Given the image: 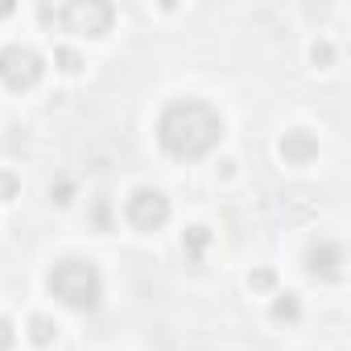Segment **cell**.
<instances>
[{
    "instance_id": "obj_1",
    "label": "cell",
    "mask_w": 351,
    "mask_h": 351,
    "mask_svg": "<svg viewBox=\"0 0 351 351\" xmlns=\"http://www.w3.org/2000/svg\"><path fill=\"white\" fill-rule=\"evenodd\" d=\"M223 136V120L211 104L203 99H178V104H169L157 120V141L169 157H178V161H199L207 157Z\"/></svg>"
},
{
    "instance_id": "obj_2",
    "label": "cell",
    "mask_w": 351,
    "mask_h": 351,
    "mask_svg": "<svg viewBox=\"0 0 351 351\" xmlns=\"http://www.w3.org/2000/svg\"><path fill=\"white\" fill-rule=\"evenodd\" d=\"M50 293L71 310H91L104 293V277L91 261H58L50 269Z\"/></svg>"
},
{
    "instance_id": "obj_3",
    "label": "cell",
    "mask_w": 351,
    "mask_h": 351,
    "mask_svg": "<svg viewBox=\"0 0 351 351\" xmlns=\"http://www.w3.org/2000/svg\"><path fill=\"white\" fill-rule=\"evenodd\" d=\"M42 17L58 21L66 34H83V38H104L112 29V5H104V0H71V5L62 9H42Z\"/></svg>"
},
{
    "instance_id": "obj_4",
    "label": "cell",
    "mask_w": 351,
    "mask_h": 351,
    "mask_svg": "<svg viewBox=\"0 0 351 351\" xmlns=\"http://www.w3.org/2000/svg\"><path fill=\"white\" fill-rule=\"evenodd\" d=\"M42 79V58L29 46H5L0 50V83L13 91H29Z\"/></svg>"
},
{
    "instance_id": "obj_5",
    "label": "cell",
    "mask_w": 351,
    "mask_h": 351,
    "mask_svg": "<svg viewBox=\"0 0 351 351\" xmlns=\"http://www.w3.org/2000/svg\"><path fill=\"white\" fill-rule=\"evenodd\" d=\"M124 215H128V223H132L136 232H157V228H165V219H169V199H165L161 191L141 186V191L128 195Z\"/></svg>"
},
{
    "instance_id": "obj_6",
    "label": "cell",
    "mask_w": 351,
    "mask_h": 351,
    "mask_svg": "<svg viewBox=\"0 0 351 351\" xmlns=\"http://www.w3.org/2000/svg\"><path fill=\"white\" fill-rule=\"evenodd\" d=\"M306 269H310V277H318V281H343V248L330 244V240L314 244V248L306 252Z\"/></svg>"
},
{
    "instance_id": "obj_7",
    "label": "cell",
    "mask_w": 351,
    "mask_h": 351,
    "mask_svg": "<svg viewBox=\"0 0 351 351\" xmlns=\"http://www.w3.org/2000/svg\"><path fill=\"white\" fill-rule=\"evenodd\" d=\"M281 157H285L289 165H310V161L318 157V136L306 132V128L285 132V136H281Z\"/></svg>"
},
{
    "instance_id": "obj_8",
    "label": "cell",
    "mask_w": 351,
    "mask_h": 351,
    "mask_svg": "<svg viewBox=\"0 0 351 351\" xmlns=\"http://www.w3.org/2000/svg\"><path fill=\"white\" fill-rule=\"evenodd\" d=\"M207 244H211V232H207V228H191V232L182 236V248H186V256H191V261H199Z\"/></svg>"
},
{
    "instance_id": "obj_9",
    "label": "cell",
    "mask_w": 351,
    "mask_h": 351,
    "mask_svg": "<svg viewBox=\"0 0 351 351\" xmlns=\"http://www.w3.org/2000/svg\"><path fill=\"white\" fill-rule=\"evenodd\" d=\"M29 330H34V343H42V347H46V343L54 339V322H50V318H42V314H38V318L29 322Z\"/></svg>"
},
{
    "instance_id": "obj_10",
    "label": "cell",
    "mask_w": 351,
    "mask_h": 351,
    "mask_svg": "<svg viewBox=\"0 0 351 351\" xmlns=\"http://www.w3.org/2000/svg\"><path fill=\"white\" fill-rule=\"evenodd\" d=\"M273 318H277V322H285V318H298V298H293V293H285V298L273 306Z\"/></svg>"
},
{
    "instance_id": "obj_11",
    "label": "cell",
    "mask_w": 351,
    "mask_h": 351,
    "mask_svg": "<svg viewBox=\"0 0 351 351\" xmlns=\"http://www.w3.org/2000/svg\"><path fill=\"white\" fill-rule=\"evenodd\" d=\"M54 58H58V62H62V71H66V75H75V71H79V66H83V62H79V54H75V50H58V54H54Z\"/></svg>"
},
{
    "instance_id": "obj_12",
    "label": "cell",
    "mask_w": 351,
    "mask_h": 351,
    "mask_svg": "<svg viewBox=\"0 0 351 351\" xmlns=\"http://www.w3.org/2000/svg\"><path fill=\"white\" fill-rule=\"evenodd\" d=\"M0 199H17V178H13V173H0Z\"/></svg>"
},
{
    "instance_id": "obj_13",
    "label": "cell",
    "mask_w": 351,
    "mask_h": 351,
    "mask_svg": "<svg viewBox=\"0 0 351 351\" xmlns=\"http://www.w3.org/2000/svg\"><path fill=\"white\" fill-rule=\"evenodd\" d=\"M310 58H314V66H330V58H335V50H330V46L322 42V46H314V50H310Z\"/></svg>"
},
{
    "instance_id": "obj_14",
    "label": "cell",
    "mask_w": 351,
    "mask_h": 351,
    "mask_svg": "<svg viewBox=\"0 0 351 351\" xmlns=\"http://www.w3.org/2000/svg\"><path fill=\"white\" fill-rule=\"evenodd\" d=\"M248 285H252V289H269V285H273V273H269V269H261V273H252V277H248Z\"/></svg>"
},
{
    "instance_id": "obj_15",
    "label": "cell",
    "mask_w": 351,
    "mask_h": 351,
    "mask_svg": "<svg viewBox=\"0 0 351 351\" xmlns=\"http://www.w3.org/2000/svg\"><path fill=\"white\" fill-rule=\"evenodd\" d=\"M13 347V326H9V318H0V351H9Z\"/></svg>"
},
{
    "instance_id": "obj_16",
    "label": "cell",
    "mask_w": 351,
    "mask_h": 351,
    "mask_svg": "<svg viewBox=\"0 0 351 351\" xmlns=\"http://www.w3.org/2000/svg\"><path fill=\"white\" fill-rule=\"evenodd\" d=\"M13 13V5H0V17H9Z\"/></svg>"
}]
</instances>
